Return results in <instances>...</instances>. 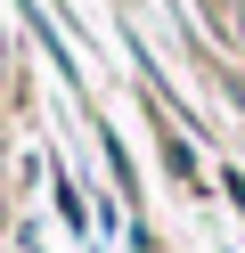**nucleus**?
Returning <instances> with one entry per match:
<instances>
[{"label":"nucleus","instance_id":"f257e3e1","mask_svg":"<svg viewBox=\"0 0 245 253\" xmlns=\"http://www.w3.org/2000/svg\"><path fill=\"white\" fill-rule=\"evenodd\" d=\"M221 17H229V33H237V49H245V0H221Z\"/></svg>","mask_w":245,"mask_h":253}]
</instances>
